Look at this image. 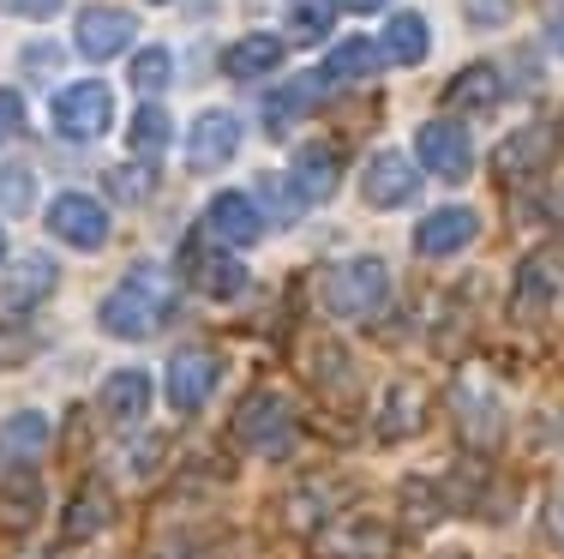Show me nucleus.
<instances>
[{"mask_svg":"<svg viewBox=\"0 0 564 559\" xmlns=\"http://www.w3.org/2000/svg\"><path fill=\"white\" fill-rule=\"evenodd\" d=\"M132 12H120V7H90V12H78V55L85 61H109L120 55V49L132 43Z\"/></svg>","mask_w":564,"mask_h":559,"instance_id":"nucleus-18","label":"nucleus"},{"mask_svg":"<svg viewBox=\"0 0 564 559\" xmlns=\"http://www.w3.org/2000/svg\"><path fill=\"white\" fill-rule=\"evenodd\" d=\"M169 73H174V66H169V49H144V55H132V85L151 90V97L169 85Z\"/></svg>","mask_w":564,"mask_h":559,"instance_id":"nucleus-34","label":"nucleus"},{"mask_svg":"<svg viewBox=\"0 0 564 559\" xmlns=\"http://www.w3.org/2000/svg\"><path fill=\"white\" fill-rule=\"evenodd\" d=\"M228 78H264L271 66H282V36H240L223 55Z\"/></svg>","mask_w":564,"mask_h":559,"instance_id":"nucleus-30","label":"nucleus"},{"mask_svg":"<svg viewBox=\"0 0 564 559\" xmlns=\"http://www.w3.org/2000/svg\"><path fill=\"white\" fill-rule=\"evenodd\" d=\"M313 379L318 391L337 404V397H355V355L343 350V343H318L313 350Z\"/></svg>","mask_w":564,"mask_h":559,"instance_id":"nucleus-31","label":"nucleus"},{"mask_svg":"<svg viewBox=\"0 0 564 559\" xmlns=\"http://www.w3.org/2000/svg\"><path fill=\"white\" fill-rule=\"evenodd\" d=\"M468 24H480V31H499L510 24V12H517V0H463Z\"/></svg>","mask_w":564,"mask_h":559,"instance_id":"nucleus-37","label":"nucleus"},{"mask_svg":"<svg viewBox=\"0 0 564 559\" xmlns=\"http://www.w3.org/2000/svg\"><path fill=\"white\" fill-rule=\"evenodd\" d=\"M379 61H384V49H379V43H367V36H348V43L330 49V61H325V85H360V78L379 73Z\"/></svg>","mask_w":564,"mask_h":559,"instance_id":"nucleus-29","label":"nucleus"},{"mask_svg":"<svg viewBox=\"0 0 564 559\" xmlns=\"http://www.w3.org/2000/svg\"><path fill=\"white\" fill-rule=\"evenodd\" d=\"M330 19H337V12H330L325 0H301V7H289V43H318V36L330 31Z\"/></svg>","mask_w":564,"mask_h":559,"instance_id":"nucleus-33","label":"nucleus"},{"mask_svg":"<svg viewBox=\"0 0 564 559\" xmlns=\"http://www.w3.org/2000/svg\"><path fill=\"white\" fill-rule=\"evenodd\" d=\"M426 49H433V31H426L421 12H397V19H384V61L421 66Z\"/></svg>","mask_w":564,"mask_h":559,"instance_id":"nucleus-28","label":"nucleus"},{"mask_svg":"<svg viewBox=\"0 0 564 559\" xmlns=\"http://www.w3.org/2000/svg\"><path fill=\"white\" fill-rule=\"evenodd\" d=\"M174 319V277L163 265H139V271H127V283H115L109 295H102L97 308V325L109 331L120 343H144L156 337Z\"/></svg>","mask_w":564,"mask_h":559,"instance_id":"nucleus-1","label":"nucleus"},{"mask_svg":"<svg viewBox=\"0 0 564 559\" xmlns=\"http://www.w3.org/2000/svg\"><path fill=\"white\" fill-rule=\"evenodd\" d=\"M451 416H456V433H463L468 451H492L505 439V397L480 367H468L451 385Z\"/></svg>","mask_w":564,"mask_h":559,"instance_id":"nucleus-4","label":"nucleus"},{"mask_svg":"<svg viewBox=\"0 0 564 559\" xmlns=\"http://www.w3.org/2000/svg\"><path fill=\"white\" fill-rule=\"evenodd\" d=\"M127 139H132V151H139V157H156V151L169 144V115L156 109V103H144V109L132 115V132H127Z\"/></svg>","mask_w":564,"mask_h":559,"instance_id":"nucleus-32","label":"nucleus"},{"mask_svg":"<svg viewBox=\"0 0 564 559\" xmlns=\"http://www.w3.org/2000/svg\"><path fill=\"white\" fill-rule=\"evenodd\" d=\"M48 439H55V421L43 416V409H19V416L0 421V463L7 470H24L31 458H43Z\"/></svg>","mask_w":564,"mask_h":559,"instance_id":"nucleus-20","label":"nucleus"},{"mask_svg":"<svg viewBox=\"0 0 564 559\" xmlns=\"http://www.w3.org/2000/svg\"><path fill=\"white\" fill-rule=\"evenodd\" d=\"M421 421H426V391L414 379H397L391 391H384V409H379V439L397 445V439L421 433Z\"/></svg>","mask_w":564,"mask_h":559,"instance_id":"nucleus-25","label":"nucleus"},{"mask_svg":"<svg viewBox=\"0 0 564 559\" xmlns=\"http://www.w3.org/2000/svg\"><path fill=\"white\" fill-rule=\"evenodd\" d=\"M0 205L7 211L31 205V169H0Z\"/></svg>","mask_w":564,"mask_h":559,"instance_id":"nucleus-38","label":"nucleus"},{"mask_svg":"<svg viewBox=\"0 0 564 559\" xmlns=\"http://www.w3.org/2000/svg\"><path fill=\"white\" fill-rule=\"evenodd\" d=\"M235 151H240V121L228 109H205L193 121V132H186V169H198V175L223 169Z\"/></svg>","mask_w":564,"mask_h":559,"instance_id":"nucleus-12","label":"nucleus"},{"mask_svg":"<svg viewBox=\"0 0 564 559\" xmlns=\"http://www.w3.org/2000/svg\"><path fill=\"white\" fill-rule=\"evenodd\" d=\"M205 229H210V241H223V247H252L264 235V211L252 193H217L205 211Z\"/></svg>","mask_w":564,"mask_h":559,"instance_id":"nucleus-14","label":"nucleus"},{"mask_svg":"<svg viewBox=\"0 0 564 559\" xmlns=\"http://www.w3.org/2000/svg\"><path fill=\"white\" fill-rule=\"evenodd\" d=\"M546 536L564 548V482L553 487V499H546Z\"/></svg>","mask_w":564,"mask_h":559,"instance_id":"nucleus-41","label":"nucleus"},{"mask_svg":"<svg viewBox=\"0 0 564 559\" xmlns=\"http://www.w3.org/2000/svg\"><path fill=\"white\" fill-rule=\"evenodd\" d=\"M337 175H343V163H337V144H306L301 157L289 163V198H294V211H306V205H325L330 193H337Z\"/></svg>","mask_w":564,"mask_h":559,"instance_id":"nucleus-11","label":"nucleus"},{"mask_svg":"<svg viewBox=\"0 0 564 559\" xmlns=\"http://www.w3.org/2000/svg\"><path fill=\"white\" fill-rule=\"evenodd\" d=\"M0 259H7V229H0Z\"/></svg>","mask_w":564,"mask_h":559,"instance_id":"nucleus-43","label":"nucleus"},{"mask_svg":"<svg viewBox=\"0 0 564 559\" xmlns=\"http://www.w3.org/2000/svg\"><path fill=\"white\" fill-rule=\"evenodd\" d=\"M217 379H223V362L210 350H181L169 362V404L181 416H198L210 404V391H217Z\"/></svg>","mask_w":564,"mask_h":559,"instance_id":"nucleus-9","label":"nucleus"},{"mask_svg":"<svg viewBox=\"0 0 564 559\" xmlns=\"http://www.w3.org/2000/svg\"><path fill=\"white\" fill-rule=\"evenodd\" d=\"M456 559H468V553H456Z\"/></svg>","mask_w":564,"mask_h":559,"instance_id":"nucleus-44","label":"nucleus"},{"mask_svg":"<svg viewBox=\"0 0 564 559\" xmlns=\"http://www.w3.org/2000/svg\"><path fill=\"white\" fill-rule=\"evenodd\" d=\"M397 529L372 512H343L313 536V559H391Z\"/></svg>","mask_w":564,"mask_h":559,"instance_id":"nucleus-5","label":"nucleus"},{"mask_svg":"<svg viewBox=\"0 0 564 559\" xmlns=\"http://www.w3.org/2000/svg\"><path fill=\"white\" fill-rule=\"evenodd\" d=\"M475 235H480L475 211H468V205H445V211H433V217L414 229V252H421V259H451V252H463Z\"/></svg>","mask_w":564,"mask_h":559,"instance_id":"nucleus-15","label":"nucleus"},{"mask_svg":"<svg viewBox=\"0 0 564 559\" xmlns=\"http://www.w3.org/2000/svg\"><path fill=\"white\" fill-rule=\"evenodd\" d=\"M414 151H421V163L433 169L438 181L475 175V144H468V127H456V121H426L414 132Z\"/></svg>","mask_w":564,"mask_h":559,"instance_id":"nucleus-8","label":"nucleus"},{"mask_svg":"<svg viewBox=\"0 0 564 559\" xmlns=\"http://www.w3.org/2000/svg\"><path fill=\"white\" fill-rule=\"evenodd\" d=\"M348 7H360V12H372V7H384V0H348Z\"/></svg>","mask_w":564,"mask_h":559,"instance_id":"nucleus-42","label":"nucleus"},{"mask_svg":"<svg viewBox=\"0 0 564 559\" xmlns=\"http://www.w3.org/2000/svg\"><path fill=\"white\" fill-rule=\"evenodd\" d=\"M144 559H217V548H210L205 536H193V529H186V536H163Z\"/></svg>","mask_w":564,"mask_h":559,"instance_id":"nucleus-35","label":"nucleus"},{"mask_svg":"<svg viewBox=\"0 0 564 559\" xmlns=\"http://www.w3.org/2000/svg\"><path fill=\"white\" fill-rule=\"evenodd\" d=\"M36 355V331H12L0 325V367H24Z\"/></svg>","mask_w":564,"mask_h":559,"instance_id":"nucleus-36","label":"nucleus"},{"mask_svg":"<svg viewBox=\"0 0 564 559\" xmlns=\"http://www.w3.org/2000/svg\"><path fill=\"white\" fill-rule=\"evenodd\" d=\"M55 259H43V252H31V259H19L7 277H0V308H12V313H24V308H36L43 295H55Z\"/></svg>","mask_w":564,"mask_h":559,"instance_id":"nucleus-23","label":"nucleus"},{"mask_svg":"<svg viewBox=\"0 0 564 559\" xmlns=\"http://www.w3.org/2000/svg\"><path fill=\"white\" fill-rule=\"evenodd\" d=\"M24 132V97L19 90H0V144H12Z\"/></svg>","mask_w":564,"mask_h":559,"instance_id":"nucleus-39","label":"nucleus"},{"mask_svg":"<svg viewBox=\"0 0 564 559\" xmlns=\"http://www.w3.org/2000/svg\"><path fill=\"white\" fill-rule=\"evenodd\" d=\"M109 524H115V494L102 482H78V494H73V505H66V517H61V541L66 548L97 541Z\"/></svg>","mask_w":564,"mask_h":559,"instance_id":"nucleus-16","label":"nucleus"},{"mask_svg":"<svg viewBox=\"0 0 564 559\" xmlns=\"http://www.w3.org/2000/svg\"><path fill=\"white\" fill-rule=\"evenodd\" d=\"M109 121H115V97H109V85H97V78L66 85L61 97H55V132H61V139H73V144L102 139Z\"/></svg>","mask_w":564,"mask_h":559,"instance_id":"nucleus-6","label":"nucleus"},{"mask_svg":"<svg viewBox=\"0 0 564 559\" xmlns=\"http://www.w3.org/2000/svg\"><path fill=\"white\" fill-rule=\"evenodd\" d=\"M499 97H505V78H499L492 61L463 66V73L445 85V109H456V115H487V109H499Z\"/></svg>","mask_w":564,"mask_h":559,"instance_id":"nucleus-21","label":"nucleus"},{"mask_svg":"<svg viewBox=\"0 0 564 559\" xmlns=\"http://www.w3.org/2000/svg\"><path fill=\"white\" fill-rule=\"evenodd\" d=\"M384 301H391V265L384 259H343L325 271V308L337 319L367 325L384 313Z\"/></svg>","mask_w":564,"mask_h":559,"instance_id":"nucleus-3","label":"nucleus"},{"mask_svg":"<svg viewBox=\"0 0 564 559\" xmlns=\"http://www.w3.org/2000/svg\"><path fill=\"white\" fill-rule=\"evenodd\" d=\"M325 90H330L325 73L289 78V90H271V103H264V127H271V132H289L306 109H318V97H325Z\"/></svg>","mask_w":564,"mask_h":559,"instance_id":"nucleus-26","label":"nucleus"},{"mask_svg":"<svg viewBox=\"0 0 564 559\" xmlns=\"http://www.w3.org/2000/svg\"><path fill=\"white\" fill-rule=\"evenodd\" d=\"M186 277H193L205 295H217V301H235L240 289H247L240 259H235V252H217L210 241H186Z\"/></svg>","mask_w":564,"mask_h":559,"instance_id":"nucleus-17","label":"nucleus"},{"mask_svg":"<svg viewBox=\"0 0 564 559\" xmlns=\"http://www.w3.org/2000/svg\"><path fill=\"white\" fill-rule=\"evenodd\" d=\"M97 404H102L109 421H144L151 416V373L144 367H115L109 379H102Z\"/></svg>","mask_w":564,"mask_h":559,"instance_id":"nucleus-22","label":"nucleus"},{"mask_svg":"<svg viewBox=\"0 0 564 559\" xmlns=\"http://www.w3.org/2000/svg\"><path fill=\"white\" fill-rule=\"evenodd\" d=\"M553 295H558V265L553 259H522L517 289H510V313H517L522 325H534V319L553 308Z\"/></svg>","mask_w":564,"mask_h":559,"instance_id":"nucleus-24","label":"nucleus"},{"mask_svg":"<svg viewBox=\"0 0 564 559\" xmlns=\"http://www.w3.org/2000/svg\"><path fill=\"white\" fill-rule=\"evenodd\" d=\"M48 235L66 247H78V252H97L109 241V211L90 193H61L55 205H48Z\"/></svg>","mask_w":564,"mask_h":559,"instance_id":"nucleus-7","label":"nucleus"},{"mask_svg":"<svg viewBox=\"0 0 564 559\" xmlns=\"http://www.w3.org/2000/svg\"><path fill=\"white\" fill-rule=\"evenodd\" d=\"M360 193H367L372 211H397L421 193V175H414V163L402 151H379L367 163V175H360Z\"/></svg>","mask_w":564,"mask_h":559,"instance_id":"nucleus-13","label":"nucleus"},{"mask_svg":"<svg viewBox=\"0 0 564 559\" xmlns=\"http://www.w3.org/2000/svg\"><path fill=\"white\" fill-rule=\"evenodd\" d=\"M0 12H12V19H48V12H61V0H0Z\"/></svg>","mask_w":564,"mask_h":559,"instance_id":"nucleus-40","label":"nucleus"},{"mask_svg":"<svg viewBox=\"0 0 564 559\" xmlns=\"http://www.w3.org/2000/svg\"><path fill=\"white\" fill-rule=\"evenodd\" d=\"M553 144H558V132L553 127H522L517 139H505L499 144V175L505 181H517V175H534V169L546 163V157H553Z\"/></svg>","mask_w":564,"mask_h":559,"instance_id":"nucleus-27","label":"nucleus"},{"mask_svg":"<svg viewBox=\"0 0 564 559\" xmlns=\"http://www.w3.org/2000/svg\"><path fill=\"white\" fill-rule=\"evenodd\" d=\"M48 512V494L43 482H36L31 470H7L0 475V529L7 536H24V529H36V517Z\"/></svg>","mask_w":564,"mask_h":559,"instance_id":"nucleus-19","label":"nucleus"},{"mask_svg":"<svg viewBox=\"0 0 564 559\" xmlns=\"http://www.w3.org/2000/svg\"><path fill=\"white\" fill-rule=\"evenodd\" d=\"M235 445L247 451V458H264V463H276V458H289L294 445H301V416H294V404H289V391H252L247 404L235 409Z\"/></svg>","mask_w":564,"mask_h":559,"instance_id":"nucleus-2","label":"nucleus"},{"mask_svg":"<svg viewBox=\"0 0 564 559\" xmlns=\"http://www.w3.org/2000/svg\"><path fill=\"white\" fill-rule=\"evenodd\" d=\"M348 494H355V487L337 482V475H313V482H301L289 499H282V517H289V529H301V536H318L330 517H343L337 505Z\"/></svg>","mask_w":564,"mask_h":559,"instance_id":"nucleus-10","label":"nucleus"}]
</instances>
